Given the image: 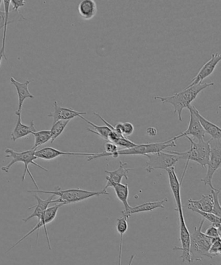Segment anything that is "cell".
Returning a JSON list of instances; mask_svg holds the SVG:
<instances>
[{
    "label": "cell",
    "instance_id": "obj_1",
    "mask_svg": "<svg viewBox=\"0 0 221 265\" xmlns=\"http://www.w3.org/2000/svg\"><path fill=\"white\" fill-rule=\"evenodd\" d=\"M213 82L197 84V85L186 88L184 90L168 97H154L155 100H160L163 104H170L174 108V113H177L178 120L182 121V113L185 108L191 105L192 102L198 97V94L203 90L209 87L213 86Z\"/></svg>",
    "mask_w": 221,
    "mask_h": 265
},
{
    "label": "cell",
    "instance_id": "obj_2",
    "mask_svg": "<svg viewBox=\"0 0 221 265\" xmlns=\"http://www.w3.org/2000/svg\"><path fill=\"white\" fill-rule=\"evenodd\" d=\"M186 138L190 142L191 146L189 150L185 151V152L170 151L173 154L179 155L181 160H186V166H185L180 181L181 185H182L185 175H186L189 162H195L204 168H206L207 163H208L209 156H210L211 148L209 140L205 141L204 140H203L196 142L191 137H186Z\"/></svg>",
    "mask_w": 221,
    "mask_h": 265
},
{
    "label": "cell",
    "instance_id": "obj_3",
    "mask_svg": "<svg viewBox=\"0 0 221 265\" xmlns=\"http://www.w3.org/2000/svg\"><path fill=\"white\" fill-rule=\"evenodd\" d=\"M36 151L37 150L31 149V150L22 151V152H18V151H15L12 150V149H6L5 153L7 155H6L5 157L7 158H11V160L10 163L7 164L6 166L2 167L1 170L3 171L4 172L9 173L10 172L11 167L14 165L15 164L17 163V162H22L24 164V171L22 177V181H24V180L26 179V174L28 173L31 180H32L33 183L35 184L37 190H39V187L38 186L37 182H36L35 178L33 177L32 173H31L28 166L30 164H33V165L37 166L38 168L46 171V172H48V169L39 165V164L36 163L35 162V160L37 159V157L35 156Z\"/></svg>",
    "mask_w": 221,
    "mask_h": 265
},
{
    "label": "cell",
    "instance_id": "obj_4",
    "mask_svg": "<svg viewBox=\"0 0 221 265\" xmlns=\"http://www.w3.org/2000/svg\"><path fill=\"white\" fill-rule=\"evenodd\" d=\"M28 192L46 193V194L59 196V199L53 200L52 204L62 203L64 205L77 203V202L83 201V200L95 197V196L109 195V193L107 191H88L80 188H71L68 189V190L57 191L28 190Z\"/></svg>",
    "mask_w": 221,
    "mask_h": 265
},
{
    "label": "cell",
    "instance_id": "obj_5",
    "mask_svg": "<svg viewBox=\"0 0 221 265\" xmlns=\"http://www.w3.org/2000/svg\"><path fill=\"white\" fill-rule=\"evenodd\" d=\"M205 220H201L200 225L195 227L193 233L191 234L190 255L191 262L200 261L203 257H207L212 259L209 254V248L214 239L207 236L202 232V227Z\"/></svg>",
    "mask_w": 221,
    "mask_h": 265
},
{
    "label": "cell",
    "instance_id": "obj_6",
    "mask_svg": "<svg viewBox=\"0 0 221 265\" xmlns=\"http://www.w3.org/2000/svg\"><path fill=\"white\" fill-rule=\"evenodd\" d=\"M175 141L169 140L162 142H153V143L138 144V145L130 149L121 150L116 151L111 156L112 157H119L121 155H144L156 153L166 150L168 148L176 147Z\"/></svg>",
    "mask_w": 221,
    "mask_h": 265
},
{
    "label": "cell",
    "instance_id": "obj_7",
    "mask_svg": "<svg viewBox=\"0 0 221 265\" xmlns=\"http://www.w3.org/2000/svg\"><path fill=\"white\" fill-rule=\"evenodd\" d=\"M147 158L146 170L147 173H152L156 170H164L175 167L181 157L173 154L170 151L165 150L145 156Z\"/></svg>",
    "mask_w": 221,
    "mask_h": 265
},
{
    "label": "cell",
    "instance_id": "obj_8",
    "mask_svg": "<svg viewBox=\"0 0 221 265\" xmlns=\"http://www.w3.org/2000/svg\"><path fill=\"white\" fill-rule=\"evenodd\" d=\"M64 206V204L62 203H55V205H53V206L48 207V208H47V210H46L45 212H44V214L42 215L41 218L39 220H37V223L36 224V225L33 227V228L32 230H31L30 231H29L28 233H27L23 237H22L21 239H20L19 240H18L17 242L14 244V245L11 247L10 249L8 251H6V253H8V251H11L12 250L13 248H14L15 247L17 246L18 244H19L20 242H22L24 240H25L26 238H28L29 236L32 234V233H34L35 231H37V244L38 239H39V231L40 229L43 227L44 229V231H45V234L47 239V242H48V248L50 249V250H51V242L50 240V237H49L48 230H47V227L46 224H50V222L53 221V220H55L56 218V216L57 215L58 211H59V209L61 208L62 206Z\"/></svg>",
    "mask_w": 221,
    "mask_h": 265
},
{
    "label": "cell",
    "instance_id": "obj_9",
    "mask_svg": "<svg viewBox=\"0 0 221 265\" xmlns=\"http://www.w3.org/2000/svg\"><path fill=\"white\" fill-rule=\"evenodd\" d=\"M210 144V156L207 164V173L204 178L200 180L205 185L210 187L211 190L216 189L213 185V178L216 171L220 168L221 164V143L220 140H209Z\"/></svg>",
    "mask_w": 221,
    "mask_h": 265
},
{
    "label": "cell",
    "instance_id": "obj_10",
    "mask_svg": "<svg viewBox=\"0 0 221 265\" xmlns=\"http://www.w3.org/2000/svg\"><path fill=\"white\" fill-rule=\"evenodd\" d=\"M178 217H179L180 222L181 246H175L173 250L182 251V255L180 258L182 259V262H187L190 264L192 262L190 255L191 233L186 225L183 211L178 212Z\"/></svg>",
    "mask_w": 221,
    "mask_h": 265
},
{
    "label": "cell",
    "instance_id": "obj_11",
    "mask_svg": "<svg viewBox=\"0 0 221 265\" xmlns=\"http://www.w3.org/2000/svg\"><path fill=\"white\" fill-rule=\"evenodd\" d=\"M190 106L187 108L188 109L189 113H190V120H189V125L187 130L184 132L180 133V135L176 136V137L171 139L172 141H175L176 140L180 139V138L190 137V136L197 139L198 141L204 140L206 133L203 130L202 127L201 126L198 118L196 117L195 113L192 111Z\"/></svg>",
    "mask_w": 221,
    "mask_h": 265
},
{
    "label": "cell",
    "instance_id": "obj_12",
    "mask_svg": "<svg viewBox=\"0 0 221 265\" xmlns=\"http://www.w3.org/2000/svg\"><path fill=\"white\" fill-rule=\"evenodd\" d=\"M220 60L221 55L219 53H216L212 54L211 59L206 64H204V66L198 71L197 75L193 78L190 84L187 88L202 84L203 80L213 74Z\"/></svg>",
    "mask_w": 221,
    "mask_h": 265
},
{
    "label": "cell",
    "instance_id": "obj_13",
    "mask_svg": "<svg viewBox=\"0 0 221 265\" xmlns=\"http://www.w3.org/2000/svg\"><path fill=\"white\" fill-rule=\"evenodd\" d=\"M54 111L48 115V117L52 118L53 123L59 120H70L75 117H80V116L86 115V112H81L73 110L72 108H64L58 104L57 101L54 102L53 104Z\"/></svg>",
    "mask_w": 221,
    "mask_h": 265
},
{
    "label": "cell",
    "instance_id": "obj_14",
    "mask_svg": "<svg viewBox=\"0 0 221 265\" xmlns=\"http://www.w3.org/2000/svg\"><path fill=\"white\" fill-rule=\"evenodd\" d=\"M131 170L132 168H128V164L126 162L120 161V166L117 170L105 171V173L108 175L106 177V184L102 190L106 191L108 188H113L115 184L121 183L124 177L128 180V174Z\"/></svg>",
    "mask_w": 221,
    "mask_h": 265
},
{
    "label": "cell",
    "instance_id": "obj_15",
    "mask_svg": "<svg viewBox=\"0 0 221 265\" xmlns=\"http://www.w3.org/2000/svg\"><path fill=\"white\" fill-rule=\"evenodd\" d=\"M166 171L168 175L169 186L176 203L175 210L178 212H181L183 211L182 198H181V184L175 172V168L172 167L167 169Z\"/></svg>",
    "mask_w": 221,
    "mask_h": 265
},
{
    "label": "cell",
    "instance_id": "obj_16",
    "mask_svg": "<svg viewBox=\"0 0 221 265\" xmlns=\"http://www.w3.org/2000/svg\"><path fill=\"white\" fill-rule=\"evenodd\" d=\"M95 153H78L68 152V151H63L57 150V149L51 148V147H46L41 150H37L35 152V156L37 159L44 160H51L55 159L56 158L60 156H90L94 155Z\"/></svg>",
    "mask_w": 221,
    "mask_h": 265
},
{
    "label": "cell",
    "instance_id": "obj_17",
    "mask_svg": "<svg viewBox=\"0 0 221 265\" xmlns=\"http://www.w3.org/2000/svg\"><path fill=\"white\" fill-rule=\"evenodd\" d=\"M15 114L17 116L18 119L14 130H13V132L11 134V139L13 141L16 142L19 139L26 137L27 136L32 134L33 133L37 131L33 120L31 122L30 125H26V124L22 123V113L15 112Z\"/></svg>",
    "mask_w": 221,
    "mask_h": 265
},
{
    "label": "cell",
    "instance_id": "obj_18",
    "mask_svg": "<svg viewBox=\"0 0 221 265\" xmlns=\"http://www.w3.org/2000/svg\"><path fill=\"white\" fill-rule=\"evenodd\" d=\"M10 82L13 86H15L16 91H17L18 98H19V107L18 110L16 112L22 113V106L24 102L27 99H34L35 97L30 93L29 90V85L31 83L30 80H27L25 82H20L11 77Z\"/></svg>",
    "mask_w": 221,
    "mask_h": 265
},
{
    "label": "cell",
    "instance_id": "obj_19",
    "mask_svg": "<svg viewBox=\"0 0 221 265\" xmlns=\"http://www.w3.org/2000/svg\"><path fill=\"white\" fill-rule=\"evenodd\" d=\"M168 201L167 198L161 200H156V201H151L145 202L140 205L131 207L129 210L122 211L123 215L126 217H130V216L135 213L147 212V211H151L158 208H164V204L165 202Z\"/></svg>",
    "mask_w": 221,
    "mask_h": 265
},
{
    "label": "cell",
    "instance_id": "obj_20",
    "mask_svg": "<svg viewBox=\"0 0 221 265\" xmlns=\"http://www.w3.org/2000/svg\"><path fill=\"white\" fill-rule=\"evenodd\" d=\"M190 107L192 111H193V113H195L196 117L199 120L200 125L202 127L205 133L210 135L211 139L220 140L221 130L219 127L216 126L215 124L212 123L211 122L207 120L206 118L203 117L195 106L191 105Z\"/></svg>",
    "mask_w": 221,
    "mask_h": 265
},
{
    "label": "cell",
    "instance_id": "obj_21",
    "mask_svg": "<svg viewBox=\"0 0 221 265\" xmlns=\"http://www.w3.org/2000/svg\"><path fill=\"white\" fill-rule=\"evenodd\" d=\"M55 197V195H51L48 199L43 200L37 194H35L34 197L37 200V205L31 206L28 208L29 210L34 209V211H33V213H31L30 216L27 217L26 219H23V221L25 222H28L29 220L34 217H37V220H39L41 218L42 215L44 214V212H45L49 206L51 204H52L53 199H54Z\"/></svg>",
    "mask_w": 221,
    "mask_h": 265
},
{
    "label": "cell",
    "instance_id": "obj_22",
    "mask_svg": "<svg viewBox=\"0 0 221 265\" xmlns=\"http://www.w3.org/2000/svg\"><path fill=\"white\" fill-rule=\"evenodd\" d=\"M78 11L82 19L90 20L97 15V4L94 0H83L80 2L78 6Z\"/></svg>",
    "mask_w": 221,
    "mask_h": 265
},
{
    "label": "cell",
    "instance_id": "obj_23",
    "mask_svg": "<svg viewBox=\"0 0 221 265\" xmlns=\"http://www.w3.org/2000/svg\"><path fill=\"white\" fill-rule=\"evenodd\" d=\"M213 200L212 195H202L198 200L189 199L188 208H195L196 210L211 213L213 208Z\"/></svg>",
    "mask_w": 221,
    "mask_h": 265
},
{
    "label": "cell",
    "instance_id": "obj_24",
    "mask_svg": "<svg viewBox=\"0 0 221 265\" xmlns=\"http://www.w3.org/2000/svg\"><path fill=\"white\" fill-rule=\"evenodd\" d=\"M115 190L116 197L122 202L124 206V210H129L131 208L130 204H129L128 198L129 195V185L127 184L122 183L115 184L113 186Z\"/></svg>",
    "mask_w": 221,
    "mask_h": 265
},
{
    "label": "cell",
    "instance_id": "obj_25",
    "mask_svg": "<svg viewBox=\"0 0 221 265\" xmlns=\"http://www.w3.org/2000/svg\"><path fill=\"white\" fill-rule=\"evenodd\" d=\"M80 119L84 120V121L86 122L87 124H88L89 125L92 126L94 128V130H91L90 128H88V130L91 133H94V134L99 136L100 137H101L102 139L107 140L108 142V137L109 134L111 132V130L106 126H98L96 125L93 122L89 121L88 120H87L86 118H84L83 116H80L79 117Z\"/></svg>",
    "mask_w": 221,
    "mask_h": 265
},
{
    "label": "cell",
    "instance_id": "obj_26",
    "mask_svg": "<svg viewBox=\"0 0 221 265\" xmlns=\"http://www.w3.org/2000/svg\"><path fill=\"white\" fill-rule=\"evenodd\" d=\"M32 134L35 137L34 146L31 148L32 150H37L40 146L44 145V144L50 141L51 139V134L50 130H42L36 131Z\"/></svg>",
    "mask_w": 221,
    "mask_h": 265
},
{
    "label": "cell",
    "instance_id": "obj_27",
    "mask_svg": "<svg viewBox=\"0 0 221 265\" xmlns=\"http://www.w3.org/2000/svg\"><path fill=\"white\" fill-rule=\"evenodd\" d=\"M70 122V120H59V121L56 122L55 123L53 124L52 128H51L50 130L51 143L53 144L57 140V138L61 135Z\"/></svg>",
    "mask_w": 221,
    "mask_h": 265
},
{
    "label": "cell",
    "instance_id": "obj_28",
    "mask_svg": "<svg viewBox=\"0 0 221 265\" xmlns=\"http://www.w3.org/2000/svg\"><path fill=\"white\" fill-rule=\"evenodd\" d=\"M189 210H191L193 212L198 213V214L200 215L203 217V219L204 220L206 219L208 220L209 222H211V225L215 226V228L218 229L220 230L221 227V221L220 217H217L213 213L209 212H205V211H202L200 210H196L195 208H188Z\"/></svg>",
    "mask_w": 221,
    "mask_h": 265
},
{
    "label": "cell",
    "instance_id": "obj_29",
    "mask_svg": "<svg viewBox=\"0 0 221 265\" xmlns=\"http://www.w3.org/2000/svg\"><path fill=\"white\" fill-rule=\"evenodd\" d=\"M4 6V11H0V30L4 29L6 23L9 22H13V21H10V0H4L3 1Z\"/></svg>",
    "mask_w": 221,
    "mask_h": 265
},
{
    "label": "cell",
    "instance_id": "obj_30",
    "mask_svg": "<svg viewBox=\"0 0 221 265\" xmlns=\"http://www.w3.org/2000/svg\"><path fill=\"white\" fill-rule=\"evenodd\" d=\"M220 190L218 189H215V190H211V194L213 197V208H212L211 213L217 216L218 217H221V207L219 202V193Z\"/></svg>",
    "mask_w": 221,
    "mask_h": 265
},
{
    "label": "cell",
    "instance_id": "obj_31",
    "mask_svg": "<svg viewBox=\"0 0 221 265\" xmlns=\"http://www.w3.org/2000/svg\"><path fill=\"white\" fill-rule=\"evenodd\" d=\"M129 217L123 215L122 217L117 220V225H116V230L120 235V238H123L124 235L128 230L129 224L128 220Z\"/></svg>",
    "mask_w": 221,
    "mask_h": 265
},
{
    "label": "cell",
    "instance_id": "obj_32",
    "mask_svg": "<svg viewBox=\"0 0 221 265\" xmlns=\"http://www.w3.org/2000/svg\"><path fill=\"white\" fill-rule=\"evenodd\" d=\"M209 254L211 255L212 258H213L215 256L220 255L221 254L220 237L214 239L210 248H209Z\"/></svg>",
    "mask_w": 221,
    "mask_h": 265
},
{
    "label": "cell",
    "instance_id": "obj_33",
    "mask_svg": "<svg viewBox=\"0 0 221 265\" xmlns=\"http://www.w3.org/2000/svg\"><path fill=\"white\" fill-rule=\"evenodd\" d=\"M115 144L118 147H120V148H124V150L134 148V147L138 145V144L131 141V140L127 139L125 136L121 137L120 139L117 140V142H116Z\"/></svg>",
    "mask_w": 221,
    "mask_h": 265
},
{
    "label": "cell",
    "instance_id": "obj_34",
    "mask_svg": "<svg viewBox=\"0 0 221 265\" xmlns=\"http://www.w3.org/2000/svg\"><path fill=\"white\" fill-rule=\"evenodd\" d=\"M205 234L208 237L213 238V239H216V238L220 237V230L215 228V226L211 225L207 228V230L205 232Z\"/></svg>",
    "mask_w": 221,
    "mask_h": 265
},
{
    "label": "cell",
    "instance_id": "obj_35",
    "mask_svg": "<svg viewBox=\"0 0 221 265\" xmlns=\"http://www.w3.org/2000/svg\"><path fill=\"white\" fill-rule=\"evenodd\" d=\"M135 131V127L131 122H125L123 123V134L125 137H128L133 134Z\"/></svg>",
    "mask_w": 221,
    "mask_h": 265
},
{
    "label": "cell",
    "instance_id": "obj_36",
    "mask_svg": "<svg viewBox=\"0 0 221 265\" xmlns=\"http://www.w3.org/2000/svg\"><path fill=\"white\" fill-rule=\"evenodd\" d=\"M11 4L13 6V10L19 13V9L26 5L24 0H11Z\"/></svg>",
    "mask_w": 221,
    "mask_h": 265
},
{
    "label": "cell",
    "instance_id": "obj_37",
    "mask_svg": "<svg viewBox=\"0 0 221 265\" xmlns=\"http://www.w3.org/2000/svg\"><path fill=\"white\" fill-rule=\"evenodd\" d=\"M122 249H123V239H120V247H119V259H118V265H122ZM135 255H132L129 260L128 265H132L133 264V260L135 259Z\"/></svg>",
    "mask_w": 221,
    "mask_h": 265
},
{
    "label": "cell",
    "instance_id": "obj_38",
    "mask_svg": "<svg viewBox=\"0 0 221 265\" xmlns=\"http://www.w3.org/2000/svg\"><path fill=\"white\" fill-rule=\"evenodd\" d=\"M146 133L149 137H155L158 134V130L155 127H149L147 128Z\"/></svg>",
    "mask_w": 221,
    "mask_h": 265
},
{
    "label": "cell",
    "instance_id": "obj_39",
    "mask_svg": "<svg viewBox=\"0 0 221 265\" xmlns=\"http://www.w3.org/2000/svg\"><path fill=\"white\" fill-rule=\"evenodd\" d=\"M3 58H4V59H5L6 60H8V58H7L6 53L0 50V66H1L2 59H3Z\"/></svg>",
    "mask_w": 221,
    "mask_h": 265
},
{
    "label": "cell",
    "instance_id": "obj_40",
    "mask_svg": "<svg viewBox=\"0 0 221 265\" xmlns=\"http://www.w3.org/2000/svg\"><path fill=\"white\" fill-rule=\"evenodd\" d=\"M2 2H3V1H2V0H0V7H1Z\"/></svg>",
    "mask_w": 221,
    "mask_h": 265
}]
</instances>
